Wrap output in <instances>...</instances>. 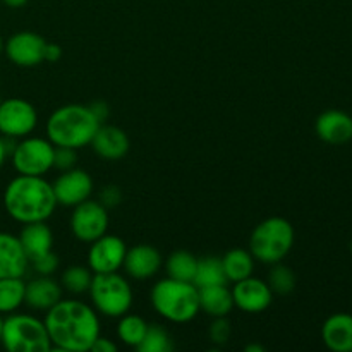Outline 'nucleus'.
<instances>
[{
  "mask_svg": "<svg viewBox=\"0 0 352 352\" xmlns=\"http://www.w3.org/2000/svg\"><path fill=\"white\" fill-rule=\"evenodd\" d=\"M43 322L52 347L62 352H89L100 337L98 313L79 299H60Z\"/></svg>",
  "mask_w": 352,
  "mask_h": 352,
  "instance_id": "1",
  "label": "nucleus"
},
{
  "mask_svg": "<svg viewBox=\"0 0 352 352\" xmlns=\"http://www.w3.org/2000/svg\"><path fill=\"white\" fill-rule=\"evenodd\" d=\"M58 206L54 186L43 175H17L3 191V208L19 223L47 222Z\"/></svg>",
  "mask_w": 352,
  "mask_h": 352,
  "instance_id": "2",
  "label": "nucleus"
},
{
  "mask_svg": "<svg viewBox=\"0 0 352 352\" xmlns=\"http://www.w3.org/2000/svg\"><path fill=\"white\" fill-rule=\"evenodd\" d=\"M102 124L103 122L95 116L89 105L69 103L57 109L48 117L45 133H47V140L54 146L81 150L91 144Z\"/></svg>",
  "mask_w": 352,
  "mask_h": 352,
  "instance_id": "3",
  "label": "nucleus"
},
{
  "mask_svg": "<svg viewBox=\"0 0 352 352\" xmlns=\"http://www.w3.org/2000/svg\"><path fill=\"white\" fill-rule=\"evenodd\" d=\"M151 306L167 322H192L199 313V289L195 282L162 278L151 289Z\"/></svg>",
  "mask_w": 352,
  "mask_h": 352,
  "instance_id": "4",
  "label": "nucleus"
},
{
  "mask_svg": "<svg viewBox=\"0 0 352 352\" xmlns=\"http://www.w3.org/2000/svg\"><path fill=\"white\" fill-rule=\"evenodd\" d=\"M294 227L284 217H270L258 223L250 236V253L260 263H280L294 246Z\"/></svg>",
  "mask_w": 352,
  "mask_h": 352,
  "instance_id": "5",
  "label": "nucleus"
},
{
  "mask_svg": "<svg viewBox=\"0 0 352 352\" xmlns=\"http://www.w3.org/2000/svg\"><path fill=\"white\" fill-rule=\"evenodd\" d=\"M0 342L9 352H48L52 349L43 320L24 313H10L3 320Z\"/></svg>",
  "mask_w": 352,
  "mask_h": 352,
  "instance_id": "6",
  "label": "nucleus"
},
{
  "mask_svg": "<svg viewBox=\"0 0 352 352\" xmlns=\"http://www.w3.org/2000/svg\"><path fill=\"white\" fill-rule=\"evenodd\" d=\"M88 292L93 308L107 318H120L133 306V287L119 272L95 274Z\"/></svg>",
  "mask_w": 352,
  "mask_h": 352,
  "instance_id": "7",
  "label": "nucleus"
},
{
  "mask_svg": "<svg viewBox=\"0 0 352 352\" xmlns=\"http://www.w3.org/2000/svg\"><path fill=\"white\" fill-rule=\"evenodd\" d=\"M10 157L17 174L45 175L54 168L55 146L47 138L26 136L14 144Z\"/></svg>",
  "mask_w": 352,
  "mask_h": 352,
  "instance_id": "8",
  "label": "nucleus"
},
{
  "mask_svg": "<svg viewBox=\"0 0 352 352\" xmlns=\"http://www.w3.org/2000/svg\"><path fill=\"white\" fill-rule=\"evenodd\" d=\"M109 208L103 203L86 199L74 206L71 215V232L81 243L91 244L109 229Z\"/></svg>",
  "mask_w": 352,
  "mask_h": 352,
  "instance_id": "9",
  "label": "nucleus"
},
{
  "mask_svg": "<svg viewBox=\"0 0 352 352\" xmlns=\"http://www.w3.org/2000/svg\"><path fill=\"white\" fill-rule=\"evenodd\" d=\"M38 124V112L28 100L7 98L0 103V134L9 140L30 136Z\"/></svg>",
  "mask_w": 352,
  "mask_h": 352,
  "instance_id": "10",
  "label": "nucleus"
},
{
  "mask_svg": "<svg viewBox=\"0 0 352 352\" xmlns=\"http://www.w3.org/2000/svg\"><path fill=\"white\" fill-rule=\"evenodd\" d=\"M127 246L120 237L103 234L89 244L88 267L93 274H112L119 272L124 265Z\"/></svg>",
  "mask_w": 352,
  "mask_h": 352,
  "instance_id": "11",
  "label": "nucleus"
},
{
  "mask_svg": "<svg viewBox=\"0 0 352 352\" xmlns=\"http://www.w3.org/2000/svg\"><path fill=\"white\" fill-rule=\"evenodd\" d=\"M230 291H232L234 306L250 315L263 313L274 301V291L270 289L268 282L253 277V275L234 282V287Z\"/></svg>",
  "mask_w": 352,
  "mask_h": 352,
  "instance_id": "12",
  "label": "nucleus"
},
{
  "mask_svg": "<svg viewBox=\"0 0 352 352\" xmlns=\"http://www.w3.org/2000/svg\"><path fill=\"white\" fill-rule=\"evenodd\" d=\"M52 186H54L58 205L69 206V208H74L76 205L91 198L93 195V179L82 168L74 167L71 170H64Z\"/></svg>",
  "mask_w": 352,
  "mask_h": 352,
  "instance_id": "13",
  "label": "nucleus"
},
{
  "mask_svg": "<svg viewBox=\"0 0 352 352\" xmlns=\"http://www.w3.org/2000/svg\"><path fill=\"white\" fill-rule=\"evenodd\" d=\"M45 41L43 36L33 31H19L12 34L3 45L7 58L19 67H34L45 60Z\"/></svg>",
  "mask_w": 352,
  "mask_h": 352,
  "instance_id": "14",
  "label": "nucleus"
},
{
  "mask_svg": "<svg viewBox=\"0 0 352 352\" xmlns=\"http://www.w3.org/2000/svg\"><path fill=\"white\" fill-rule=\"evenodd\" d=\"M315 129L323 143L340 146L352 140V117L342 110H325L316 119Z\"/></svg>",
  "mask_w": 352,
  "mask_h": 352,
  "instance_id": "15",
  "label": "nucleus"
},
{
  "mask_svg": "<svg viewBox=\"0 0 352 352\" xmlns=\"http://www.w3.org/2000/svg\"><path fill=\"white\" fill-rule=\"evenodd\" d=\"M122 267L131 278L148 280L160 272L162 254L158 253L157 248L148 246V244H138V246L127 250Z\"/></svg>",
  "mask_w": 352,
  "mask_h": 352,
  "instance_id": "16",
  "label": "nucleus"
},
{
  "mask_svg": "<svg viewBox=\"0 0 352 352\" xmlns=\"http://www.w3.org/2000/svg\"><path fill=\"white\" fill-rule=\"evenodd\" d=\"M30 260L23 250L19 237L0 232V278L24 277Z\"/></svg>",
  "mask_w": 352,
  "mask_h": 352,
  "instance_id": "17",
  "label": "nucleus"
},
{
  "mask_svg": "<svg viewBox=\"0 0 352 352\" xmlns=\"http://www.w3.org/2000/svg\"><path fill=\"white\" fill-rule=\"evenodd\" d=\"M91 146L103 160H120L129 151V138L120 127L102 124L93 138Z\"/></svg>",
  "mask_w": 352,
  "mask_h": 352,
  "instance_id": "18",
  "label": "nucleus"
},
{
  "mask_svg": "<svg viewBox=\"0 0 352 352\" xmlns=\"http://www.w3.org/2000/svg\"><path fill=\"white\" fill-rule=\"evenodd\" d=\"M62 299V285L52 278V275H40L26 284L24 302L38 311H48Z\"/></svg>",
  "mask_w": 352,
  "mask_h": 352,
  "instance_id": "19",
  "label": "nucleus"
},
{
  "mask_svg": "<svg viewBox=\"0 0 352 352\" xmlns=\"http://www.w3.org/2000/svg\"><path fill=\"white\" fill-rule=\"evenodd\" d=\"M323 344L333 352H352V315L336 313L322 327Z\"/></svg>",
  "mask_w": 352,
  "mask_h": 352,
  "instance_id": "20",
  "label": "nucleus"
},
{
  "mask_svg": "<svg viewBox=\"0 0 352 352\" xmlns=\"http://www.w3.org/2000/svg\"><path fill=\"white\" fill-rule=\"evenodd\" d=\"M234 298L227 284L199 287V311L212 318H226L232 313Z\"/></svg>",
  "mask_w": 352,
  "mask_h": 352,
  "instance_id": "21",
  "label": "nucleus"
},
{
  "mask_svg": "<svg viewBox=\"0 0 352 352\" xmlns=\"http://www.w3.org/2000/svg\"><path fill=\"white\" fill-rule=\"evenodd\" d=\"M17 237H19L24 253L30 261L52 251V246H54V234L45 222L24 223L23 230Z\"/></svg>",
  "mask_w": 352,
  "mask_h": 352,
  "instance_id": "22",
  "label": "nucleus"
},
{
  "mask_svg": "<svg viewBox=\"0 0 352 352\" xmlns=\"http://www.w3.org/2000/svg\"><path fill=\"white\" fill-rule=\"evenodd\" d=\"M254 258L253 254L250 253V250H241V248H236V250H230L223 254L222 265L223 272H226L227 282H237L243 280V278L251 277L254 272Z\"/></svg>",
  "mask_w": 352,
  "mask_h": 352,
  "instance_id": "23",
  "label": "nucleus"
},
{
  "mask_svg": "<svg viewBox=\"0 0 352 352\" xmlns=\"http://www.w3.org/2000/svg\"><path fill=\"white\" fill-rule=\"evenodd\" d=\"M26 284L23 277L0 278V315H10L24 305Z\"/></svg>",
  "mask_w": 352,
  "mask_h": 352,
  "instance_id": "24",
  "label": "nucleus"
},
{
  "mask_svg": "<svg viewBox=\"0 0 352 352\" xmlns=\"http://www.w3.org/2000/svg\"><path fill=\"white\" fill-rule=\"evenodd\" d=\"M198 268V258L189 251H174L165 261V272L167 277L177 278V280L192 282Z\"/></svg>",
  "mask_w": 352,
  "mask_h": 352,
  "instance_id": "25",
  "label": "nucleus"
},
{
  "mask_svg": "<svg viewBox=\"0 0 352 352\" xmlns=\"http://www.w3.org/2000/svg\"><path fill=\"white\" fill-rule=\"evenodd\" d=\"M146 330L148 323L141 316L131 315V313L120 316L119 323H117V336H119L120 342L129 347H136V349L143 342Z\"/></svg>",
  "mask_w": 352,
  "mask_h": 352,
  "instance_id": "26",
  "label": "nucleus"
},
{
  "mask_svg": "<svg viewBox=\"0 0 352 352\" xmlns=\"http://www.w3.org/2000/svg\"><path fill=\"white\" fill-rule=\"evenodd\" d=\"M196 287H208V285L227 284L226 272H223L222 260L217 256H206L198 260L195 280Z\"/></svg>",
  "mask_w": 352,
  "mask_h": 352,
  "instance_id": "27",
  "label": "nucleus"
},
{
  "mask_svg": "<svg viewBox=\"0 0 352 352\" xmlns=\"http://www.w3.org/2000/svg\"><path fill=\"white\" fill-rule=\"evenodd\" d=\"M93 272L89 267H82V265H72L67 270L62 274L60 285L71 294H85L89 291V285L93 280Z\"/></svg>",
  "mask_w": 352,
  "mask_h": 352,
  "instance_id": "28",
  "label": "nucleus"
},
{
  "mask_svg": "<svg viewBox=\"0 0 352 352\" xmlns=\"http://www.w3.org/2000/svg\"><path fill=\"white\" fill-rule=\"evenodd\" d=\"M267 282L275 294L287 296L296 289V274L292 272V268L285 267L280 261V263L274 265V268L268 274Z\"/></svg>",
  "mask_w": 352,
  "mask_h": 352,
  "instance_id": "29",
  "label": "nucleus"
},
{
  "mask_svg": "<svg viewBox=\"0 0 352 352\" xmlns=\"http://www.w3.org/2000/svg\"><path fill=\"white\" fill-rule=\"evenodd\" d=\"M172 340L167 330L162 325H148L146 336H144L143 342L140 344L138 351L140 352H170L172 351Z\"/></svg>",
  "mask_w": 352,
  "mask_h": 352,
  "instance_id": "30",
  "label": "nucleus"
},
{
  "mask_svg": "<svg viewBox=\"0 0 352 352\" xmlns=\"http://www.w3.org/2000/svg\"><path fill=\"white\" fill-rule=\"evenodd\" d=\"M30 265L34 268V272H36L38 275H47L48 277V275L57 272L58 265H60V260H58V256L54 253V251H48V253L31 260Z\"/></svg>",
  "mask_w": 352,
  "mask_h": 352,
  "instance_id": "31",
  "label": "nucleus"
},
{
  "mask_svg": "<svg viewBox=\"0 0 352 352\" xmlns=\"http://www.w3.org/2000/svg\"><path fill=\"white\" fill-rule=\"evenodd\" d=\"M230 323L226 318H213L212 325H210V339L217 346H226L230 339Z\"/></svg>",
  "mask_w": 352,
  "mask_h": 352,
  "instance_id": "32",
  "label": "nucleus"
},
{
  "mask_svg": "<svg viewBox=\"0 0 352 352\" xmlns=\"http://www.w3.org/2000/svg\"><path fill=\"white\" fill-rule=\"evenodd\" d=\"M78 150H72V148H62L55 146V157H54V168H58V170H71L74 168L76 160H78V155H76Z\"/></svg>",
  "mask_w": 352,
  "mask_h": 352,
  "instance_id": "33",
  "label": "nucleus"
},
{
  "mask_svg": "<svg viewBox=\"0 0 352 352\" xmlns=\"http://www.w3.org/2000/svg\"><path fill=\"white\" fill-rule=\"evenodd\" d=\"M120 198H122V195H120L119 188H117V186H109V188L103 189L102 195H100V203H103L107 208H112V206L119 205Z\"/></svg>",
  "mask_w": 352,
  "mask_h": 352,
  "instance_id": "34",
  "label": "nucleus"
},
{
  "mask_svg": "<svg viewBox=\"0 0 352 352\" xmlns=\"http://www.w3.org/2000/svg\"><path fill=\"white\" fill-rule=\"evenodd\" d=\"M89 351H91V352H116L117 346L110 339H105V337L100 336L98 339L93 342L91 349H89Z\"/></svg>",
  "mask_w": 352,
  "mask_h": 352,
  "instance_id": "35",
  "label": "nucleus"
},
{
  "mask_svg": "<svg viewBox=\"0 0 352 352\" xmlns=\"http://www.w3.org/2000/svg\"><path fill=\"white\" fill-rule=\"evenodd\" d=\"M62 57V48L57 43H47L45 45V60L57 62Z\"/></svg>",
  "mask_w": 352,
  "mask_h": 352,
  "instance_id": "36",
  "label": "nucleus"
},
{
  "mask_svg": "<svg viewBox=\"0 0 352 352\" xmlns=\"http://www.w3.org/2000/svg\"><path fill=\"white\" fill-rule=\"evenodd\" d=\"M89 107H91V110L95 112V116L98 117L102 122H103V119H107V117H109V107H107V103L95 102V103H91Z\"/></svg>",
  "mask_w": 352,
  "mask_h": 352,
  "instance_id": "37",
  "label": "nucleus"
},
{
  "mask_svg": "<svg viewBox=\"0 0 352 352\" xmlns=\"http://www.w3.org/2000/svg\"><path fill=\"white\" fill-rule=\"evenodd\" d=\"M10 148H9V141H7L6 136H0V167L3 165V162H6L7 155L10 153Z\"/></svg>",
  "mask_w": 352,
  "mask_h": 352,
  "instance_id": "38",
  "label": "nucleus"
},
{
  "mask_svg": "<svg viewBox=\"0 0 352 352\" xmlns=\"http://www.w3.org/2000/svg\"><path fill=\"white\" fill-rule=\"evenodd\" d=\"M2 2L6 3L7 7H10V9H19V7L26 6L30 0H2Z\"/></svg>",
  "mask_w": 352,
  "mask_h": 352,
  "instance_id": "39",
  "label": "nucleus"
},
{
  "mask_svg": "<svg viewBox=\"0 0 352 352\" xmlns=\"http://www.w3.org/2000/svg\"><path fill=\"white\" fill-rule=\"evenodd\" d=\"M244 351L246 352H263L265 347L260 346V344H250V346L244 347Z\"/></svg>",
  "mask_w": 352,
  "mask_h": 352,
  "instance_id": "40",
  "label": "nucleus"
},
{
  "mask_svg": "<svg viewBox=\"0 0 352 352\" xmlns=\"http://www.w3.org/2000/svg\"><path fill=\"white\" fill-rule=\"evenodd\" d=\"M2 327H3V318L0 316V337H2Z\"/></svg>",
  "mask_w": 352,
  "mask_h": 352,
  "instance_id": "41",
  "label": "nucleus"
},
{
  "mask_svg": "<svg viewBox=\"0 0 352 352\" xmlns=\"http://www.w3.org/2000/svg\"><path fill=\"white\" fill-rule=\"evenodd\" d=\"M3 52V41H2V36H0V54Z\"/></svg>",
  "mask_w": 352,
  "mask_h": 352,
  "instance_id": "42",
  "label": "nucleus"
},
{
  "mask_svg": "<svg viewBox=\"0 0 352 352\" xmlns=\"http://www.w3.org/2000/svg\"><path fill=\"white\" fill-rule=\"evenodd\" d=\"M351 253H352V241H351Z\"/></svg>",
  "mask_w": 352,
  "mask_h": 352,
  "instance_id": "43",
  "label": "nucleus"
}]
</instances>
